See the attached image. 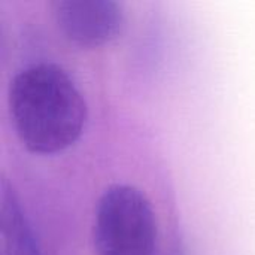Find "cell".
I'll use <instances>...</instances> for the list:
<instances>
[{
    "label": "cell",
    "mask_w": 255,
    "mask_h": 255,
    "mask_svg": "<svg viewBox=\"0 0 255 255\" xmlns=\"http://www.w3.org/2000/svg\"><path fill=\"white\" fill-rule=\"evenodd\" d=\"M0 250L1 255H43L33 227L6 179L1 181L0 191Z\"/></svg>",
    "instance_id": "cell-4"
},
{
    "label": "cell",
    "mask_w": 255,
    "mask_h": 255,
    "mask_svg": "<svg viewBox=\"0 0 255 255\" xmlns=\"http://www.w3.org/2000/svg\"><path fill=\"white\" fill-rule=\"evenodd\" d=\"M7 109L19 143L39 155L58 154L75 145L88 118L87 102L72 76L48 61L28 64L13 75Z\"/></svg>",
    "instance_id": "cell-1"
},
{
    "label": "cell",
    "mask_w": 255,
    "mask_h": 255,
    "mask_svg": "<svg viewBox=\"0 0 255 255\" xmlns=\"http://www.w3.org/2000/svg\"><path fill=\"white\" fill-rule=\"evenodd\" d=\"M57 30L81 48H100L115 40L126 15L114 0H54L49 3Z\"/></svg>",
    "instance_id": "cell-3"
},
{
    "label": "cell",
    "mask_w": 255,
    "mask_h": 255,
    "mask_svg": "<svg viewBox=\"0 0 255 255\" xmlns=\"http://www.w3.org/2000/svg\"><path fill=\"white\" fill-rule=\"evenodd\" d=\"M155 211L148 196L130 184L109 185L97 200L91 242L96 255H154Z\"/></svg>",
    "instance_id": "cell-2"
}]
</instances>
